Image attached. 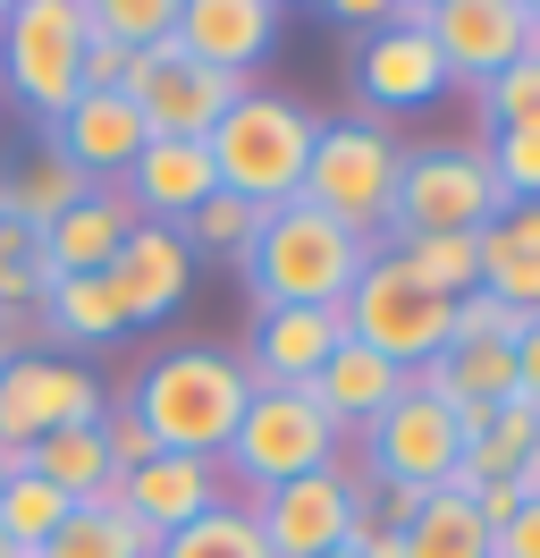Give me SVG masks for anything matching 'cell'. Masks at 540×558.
<instances>
[{
  "label": "cell",
  "instance_id": "obj_1",
  "mask_svg": "<svg viewBox=\"0 0 540 558\" xmlns=\"http://www.w3.org/2000/svg\"><path fill=\"white\" fill-rule=\"evenodd\" d=\"M380 245L364 229H346L330 211L296 204L262 211V229H254V254L236 263L245 288H254V314H279V305H346V288L364 279V263Z\"/></svg>",
  "mask_w": 540,
  "mask_h": 558
},
{
  "label": "cell",
  "instance_id": "obj_2",
  "mask_svg": "<svg viewBox=\"0 0 540 558\" xmlns=\"http://www.w3.org/2000/svg\"><path fill=\"white\" fill-rule=\"evenodd\" d=\"M312 136H321V119L296 102V94H270V85H245L229 102V119L202 136L211 153V178H220V195L254 211H279L304 195V161H312Z\"/></svg>",
  "mask_w": 540,
  "mask_h": 558
},
{
  "label": "cell",
  "instance_id": "obj_3",
  "mask_svg": "<svg viewBox=\"0 0 540 558\" xmlns=\"http://www.w3.org/2000/svg\"><path fill=\"white\" fill-rule=\"evenodd\" d=\"M245 398H254V381H245V364H236L229 348H169L144 381H135V415H144V432L161 440L169 457H211L220 465V449H229V432L245 423Z\"/></svg>",
  "mask_w": 540,
  "mask_h": 558
},
{
  "label": "cell",
  "instance_id": "obj_4",
  "mask_svg": "<svg viewBox=\"0 0 540 558\" xmlns=\"http://www.w3.org/2000/svg\"><path fill=\"white\" fill-rule=\"evenodd\" d=\"M397 170H405V153L380 119H330L312 136V161H304V204L380 245L389 238V204H397Z\"/></svg>",
  "mask_w": 540,
  "mask_h": 558
},
{
  "label": "cell",
  "instance_id": "obj_5",
  "mask_svg": "<svg viewBox=\"0 0 540 558\" xmlns=\"http://www.w3.org/2000/svg\"><path fill=\"white\" fill-rule=\"evenodd\" d=\"M499 178L481 153H456V144H422V153H405L397 170V204H389V245L397 238H481V229H499Z\"/></svg>",
  "mask_w": 540,
  "mask_h": 558
},
{
  "label": "cell",
  "instance_id": "obj_6",
  "mask_svg": "<svg viewBox=\"0 0 540 558\" xmlns=\"http://www.w3.org/2000/svg\"><path fill=\"white\" fill-rule=\"evenodd\" d=\"M338 314H346V339H355V348L389 355L397 373H422V364L447 348V314H456V305L431 296L397 254H371L364 279L346 288V305H338Z\"/></svg>",
  "mask_w": 540,
  "mask_h": 558
},
{
  "label": "cell",
  "instance_id": "obj_7",
  "mask_svg": "<svg viewBox=\"0 0 540 558\" xmlns=\"http://www.w3.org/2000/svg\"><path fill=\"white\" fill-rule=\"evenodd\" d=\"M338 432L304 389H254L245 398V423L229 432V465L245 490H279V483H304V474H321V465H338Z\"/></svg>",
  "mask_w": 540,
  "mask_h": 558
},
{
  "label": "cell",
  "instance_id": "obj_8",
  "mask_svg": "<svg viewBox=\"0 0 540 558\" xmlns=\"http://www.w3.org/2000/svg\"><path fill=\"white\" fill-rule=\"evenodd\" d=\"M76 60H85V0H17V9H0V76L42 128L85 94Z\"/></svg>",
  "mask_w": 540,
  "mask_h": 558
},
{
  "label": "cell",
  "instance_id": "obj_9",
  "mask_svg": "<svg viewBox=\"0 0 540 558\" xmlns=\"http://www.w3.org/2000/svg\"><path fill=\"white\" fill-rule=\"evenodd\" d=\"M101 415H110V398H101V381L76 355H9L0 364V449L26 457L34 440L101 423Z\"/></svg>",
  "mask_w": 540,
  "mask_h": 558
},
{
  "label": "cell",
  "instance_id": "obj_10",
  "mask_svg": "<svg viewBox=\"0 0 540 558\" xmlns=\"http://www.w3.org/2000/svg\"><path fill=\"white\" fill-rule=\"evenodd\" d=\"M355 517H364V483L338 474V465L279 490H254V533H262L270 558H338L355 542Z\"/></svg>",
  "mask_w": 540,
  "mask_h": 558
},
{
  "label": "cell",
  "instance_id": "obj_11",
  "mask_svg": "<svg viewBox=\"0 0 540 558\" xmlns=\"http://www.w3.org/2000/svg\"><path fill=\"white\" fill-rule=\"evenodd\" d=\"M245 85H254V76H220V69H202V60H186L177 43H161V51L135 60L127 102H135V119H144V136L202 144L220 119H229V102L245 94Z\"/></svg>",
  "mask_w": 540,
  "mask_h": 558
},
{
  "label": "cell",
  "instance_id": "obj_12",
  "mask_svg": "<svg viewBox=\"0 0 540 558\" xmlns=\"http://www.w3.org/2000/svg\"><path fill=\"white\" fill-rule=\"evenodd\" d=\"M364 457H371V483L439 490V483H456V465H465V432H456V415L422 381H405L397 407L364 432Z\"/></svg>",
  "mask_w": 540,
  "mask_h": 558
},
{
  "label": "cell",
  "instance_id": "obj_13",
  "mask_svg": "<svg viewBox=\"0 0 540 558\" xmlns=\"http://www.w3.org/2000/svg\"><path fill=\"white\" fill-rule=\"evenodd\" d=\"M422 17V35L431 51L447 60V76H472V85H490L499 69L524 60V35H532V9L524 0H431V9H414Z\"/></svg>",
  "mask_w": 540,
  "mask_h": 558
},
{
  "label": "cell",
  "instance_id": "obj_14",
  "mask_svg": "<svg viewBox=\"0 0 540 558\" xmlns=\"http://www.w3.org/2000/svg\"><path fill=\"white\" fill-rule=\"evenodd\" d=\"M94 508H119V517H135L152 542H169V533H186L195 517L220 508V465H211V457H169L161 449L152 465H135V474H110Z\"/></svg>",
  "mask_w": 540,
  "mask_h": 558
},
{
  "label": "cell",
  "instance_id": "obj_15",
  "mask_svg": "<svg viewBox=\"0 0 540 558\" xmlns=\"http://www.w3.org/2000/svg\"><path fill=\"white\" fill-rule=\"evenodd\" d=\"M346 348V314L338 305H279V314H254V339H245V381L254 389H312V373Z\"/></svg>",
  "mask_w": 540,
  "mask_h": 558
},
{
  "label": "cell",
  "instance_id": "obj_16",
  "mask_svg": "<svg viewBox=\"0 0 540 558\" xmlns=\"http://www.w3.org/2000/svg\"><path fill=\"white\" fill-rule=\"evenodd\" d=\"M110 296H119V314H127V330H144V322H169L177 305H186V288H195V254H186V238L177 229H152V220H135L127 245L110 254Z\"/></svg>",
  "mask_w": 540,
  "mask_h": 558
},
{
  "label": "cell",
  "instance_id": "obj_17",
  "mask_svg": "<svg viewBox=\"0 0 540 558\" xmlns=\"http://www.w3.org/2000/svg\"><path fill=\"white\" fill-rule=\"evenodd\" d=\"M177 51L220 76H254L279 51V9L270 0H177Z\"/></svg>",
  "mask_w": 540,
  "mask_h": 558
},
{
  "label": "cell",
  "instance_id": "obj_18",
  "mask_svg": "<svg viewBox=\"0 0 540 558\" xmlns=\"http://www.w3.org/2000/svg\"><path fill=\"white\" fill-rule=\"evenodd\" d=\"M355 85H364V102H371V110H422V102H439L456 76H447V60L431 51L422 17L405 9L397 26L364 35V51H355Z\"/></svg>",
  "mask_w": 540,
  "mask_h": 558
},
{
  "label": "cell",
  "instance_id": "obj_19",
  "mask_svg": "<svg viewBox=\"0 0 540 558\" xmlns=\"http://www.w3.org/2000/svg\"><path fill=\"white\" fill-rule=\"evenodd\" d=\"M202 195H220V178H211V153H202V144L152 136L127 161V204H135V220H152V229H186V220L202 211Z\"/></svg>",
  "mask_w": 540,
  "mask_h": 558
},
{
  "label": "cell",
  "instance_id": "obj_20",
  "mask_svg": "<svg viewBox=\"0 0 540 558\" xmlns=\"http://www.w3.org/2000/svg\"><path fill=\"white\" fill-rule=\"evenodd\" d=\"M144 144H152V136H144V119H135L127 94H76V102L51 119V153L76 161L94 186H101V178H127V161L144 153Z\"/></svg>",
  "mask_w": 540,
  "mask_h": 558
},
{
  "label": "cell",
  "instance_id": "obj_21",
  "mask_svg": "<svg viewBox=\"0 0 540 558\" xmlns=\"http://www.w3.org/2000/svg\"><path fill=\"white\" fill-rule=\"evenodd\" d=\"M127 229H135V204L127 195H110V186H94L76 211H60L51 229H42V279H94V271H110V254L127 245Z\"/></svg>",
  "mask_w": 540,
  "mask_h": 558
},
{
  "label": "cell",
  "instance_id": "obj_22",
  "mask_svg": "<svg viewBox=\"0 0 540 558\" xmlns=\"http://www.w3.org/2000/svg\"><path fill=\"white\" fill-rule=\"evenodd\" d=\"M405 381H414V373H397L389 355H371V348H355V339H346V348H338L330 364L312 373V389H304V398H312V407H321L338 432H371V423L397 407Z\"/></svg>",
  "mask_w": 540,
  "mask_h": 558
},
{
  "label": "cell",
  "instance_id": "obj_23",
  "mask_svg": "<svg viewBox=\"0 0 540 558\" xmlns=\"http://www.w3.org/2000/svg\"><path fill=\"white\" fill-rule=\"evenodd\" d=\"M85 195H94V178L42 144V153H34L17 178H0V220H17V229H34V238H42V229H51L60 211H76Z\"/></svg>",
  "mask_w": 540,
  "mask_h": 558
},
{
  "label": "cell",
  "instance_id": "obj_24",
  "mask_svg": "<svg viewBox=\"0 0 540 558\" xmlns=\"http://www.w3.org/2000/svg\"><path fill=\"white\" fill-rule=\"evenodd\" d=\"M42 330L60 339V348H101V339H119L127 314H119V296H110V279H42Z\"/></svg>",
  "mask_w": 540,
  "mask_h": 558
},
{
  "label": "cell",
  "instance_id": "obj_25",
  "mask_svg": "<svg viewBox=\"0 0 540 558\" xmlns=\"http://www.w3.org/2000/svg\"><path fill=\"white\" fill-rule=\"evenodd\" d=\"M26 474H42V483L60 490V499H76V508H94L101 483H110L101 423H76V432H51V440H34V449H26Z\"/></svg>",
  "mask_w": 540,
  "mask_h": 558
},
{
  "label": "cell",
  "instance_id": "obj_26",
  "mask_svg": "<svg viewBox=\"0 0 540 558\" xmlns=\"http://www.w3.org/2000/svg\"><path fill=\"white\" fill-rule=\"evenodd\" d=\"M405 558H490V524L472 517L465 490H431L422 517L405 524Z\"/></svg>",
  "mask_w": 540,
  "mask_h": 558
},
{
  "label": "cell",
  "instance_id": "obj_27",
  "mask_svg": "<svg viewBox=\"0 0 540 558\" xmlns=\"http://www.w3.org/2000/svg\"><path fill=\"white\" fill-rule=\"evenodd\" d=\"M34 558H152V533L119 508H68V524Z\"/></svg>",
  "mask_w": 540,
  "mask_h": 558
},
{
  "label": "cell",
  "instance_id": "obj_28",
  "mask_svg": "<svg viewBox=\"0 0 540 558\" xmlns=\"http://www.w3.org/2000/svg\"><path fill=\"white\" fill-rule=\"evenodd\" d=\"M380 254H397L405 271L422 279L431 296H472L481 288V238H397V245H380Z\"/></svg>",
  "mask_w": 540,
  "mask_h": 558
},
{
  "label": "cell",
  "instance_id": "obj_29",
  "mask_svg": "<svg viewBox=\"0 0 540 558\" xmlns=\"http://www.w3.org/2000/svg\"><path fill=\"white\" fill-rule=\"evenodd\" d=\"M152 558H270V550H262V533H254V508H245V499H220V508L195 517L186 533L152 542Z\"/></svg>",
  "mask_w": 540,
  "mask_h": 558
},
{
  "label": "cell",
  "instance_id": "obj_30",
  "mask_svg": "<svg viewBox=\"0 0 540 558\" xmlns=\"http://www.w3.org/2000/svg\"><path fill=\"white\" fill-rule=\"evenodd\" d=\"M68 508H76V499H60V490L42 483V474H26V465H17V474H9V483H0V533H9V542H17V550H42V542H51V533H60L68 524Z\"/></svg>",
  "mask_w": 540,
  "mask_h": 558
},
{
  "label": "cell",
  "instance_id": "obj_31",
  "mask_svg": "<svg viewBox=\"0 0 540 558\" xmlns=\"http://www.w3.org/2000/svg\"><path fill=\"white\" fill-rule=\"evenodd\" d=\"M254 229H262V211H254V204H236V195H202V211L177 229V238H186V254L245 263V254H254Z\"/></svg>",
  "mask_w": 540,
  "mask_h": 558
},
{
  "label": "cell",
  "instance_id": "obj_32",
  "mask_svg": "<svg viewBox=\"0 0 540 558\" xmlns=\"http://www.w3.org/2000/svg\"><path fill=\"white\" fill-rule=\"evenodd\" d=\"M85 26L127 51H161L177 35V0H85Z\"/></svg>",
  "mask_w": 540,
  "mask_h": 558
},
{
  "label": "cell",
  "instance_id": "obj_33",
  "mask_svg": "<svg viewBox=\"0 0 540 558\" xmlns=\"http://www.w3.org/2000/svg\"><path fill=\"white\" fill-rule=\"evenodd\" d=\"M481 110H490V128H532L540 119V26L524 35V60L481 85Z\"/></svg>",
  "mask_w": 540,
  "mask_h": 558
},
{
  "label": "cell",
  "instance_id": "obj_34",
  "mask_svg": "<svg viewBox=\"0 0 540 558\" xmlns=\"http://www.w3.org/2000/svg\"><path fill=\"white\" fill-rule=\"evenodd\" d=\"M481 161H490L506 204H540V119L532 128H499V144H490Z\"/></svg>",
  "mask_w": 540,
  "mask_h": 558
},
{
  "label": "cell",
  "instance_id": "obj_35",
  "mask_svg": "<svg viewBox=\"0 0 540 558\" xmlns=\"http://www.w3.org/2000/svg\"><path fill=\"white\" fill-rule=\"evenodd\" d=\"M481 288L532 322L540 314V254H481Z\"/></svg>",
  "mask_w": 540,
  "mask_h": 558
},
{
  "label": "cell",
  "instance_id": "obj_36",
  "mask_svg": "<svg viewBox=\"0 0 540 558\" xmlns=\"http://www.w3.org/2000/svg\"><path fill=\"white\" fill-rule=\"evenodd\" d=\"M101 457H110V474H135V465H152V457H161V440L144 432L135 407H119V415H101Z\"/></svg>",
  "mask_w": 540,
  "mask_h": 558
},
{
  "label": "cell",
  "instance_id": "obj_37",
  "mask_svg": "<svg viewBox=\"0 0 540 558\" xmlns=\"http://www.w3.org/2000/svg\"><path fill=\"white\" fill-rule=\"evenodd\" d=\"M481 254H540V204H506L499 229H481Z\"/></svg>",
  "mask_w": 540,
  "mask_h": 558
},
{
  "label": "cell",
  "instance_id": "obj_38",
  "mask_svg": "<svg viewBox=\"0 0 540 558\" xmlns=\"http://www.w3.org/2000/svg\"><path fill=\"white\" fill-rule=\"evenodd\" d=\"M0 314H42V263H0Z\"/></svg>",
  "mask_w": 540,
  "mask_h": 558
},
{
  "label": "cell",
  "instance_id": "obj_39",
  "mask_svg": "<svg viewBox=\"0 0 540 558\" xmlns=\"http://www.w3.org/2000/svg\"><path fill=\"white\" fill-rule=\"evenodd\" d=\"M490 558H540V499H532V508H515V524L490 533Z\"/></svg>",
  "mask_w": 540,
  "mask_h": 558
},
{
  "label": "cell",
  "instance_id": "obj_40",
  "mask_svg": "<svg viewBox=\"0 0 540 558\" xmlns=\"http://www.w3.org/2000/svg\"><path fill=\"white\" fill-rule=\"evenodd\" d=\"M515 398L540 407V314L524 322V339H515Z\"/></svg>",
  "mask_w": 540,
  "mask_h": 558
},
{
  "label": "cell",
  "instance_id": "obj_41",
  "mask_svg": "<svg viewBox=\"0 0 540 558\" xmlns=\"http://www.w3.org/2000/svg\"><path fill=\"white\" fill-rule=\"evenodd\" d=\"M330 17H338V26H364V35H380V26H397L405 9H397V0H338Z\"/></svg>",
  "mask_w": 540,
  "mask_h": 558
},
{
  "label": "cell",
  "instance_id": "obj_42",
  "mask_svg": "<svg viewBox=\"0 0 540 558\" xmlns=\"http://www.w3.org/2000/svg\"><path fill=\"white\" fill-rule=\"evenodd\" d=\"M355 558H405V533H389V524H371V517H355V542H346Z\"/></svg>",
  "mask_w": 540,
  "mask_h": 558
},
{
  "label": "cell",
  "instance_id": "obj_43",
  "mask_svg": "<svg viewBox=\"0 0 540 558\" xmlns=\"http://www.w3.org/2000/svg\"><path fill=\"white\" fill-rule=\"evenodd\" d=\"M17 465H26V457H17V449H0V483H9V474H17Z\"/></svg>",
  "mask_w": 540,
  "mask_h": 558
},
{
  "label": "cell",
  "instance_id": "obj_44",
  "mask_svg": "<svg viewBox=\"0 0 540 558\" xmlns=\"http://www.w3.org/2000/svg\"><path fill=\"white\" fill-rule=\"evenodd\" d=\"M0 558H26V550H17V542H9V533H0Z\"/></svg>",
  "mask_w": 540,
  "mask_h": 558
},
{
  "label": "cell",
  "instance_id": "obj_45",
  "mask_svg": "<svg viewBox=\"0 0 540 558\" xmlns=\"http://www.w3.org/2000/svg\"><path fill=\"white\" fill-rule=\"evenodd\" d=\"M524 9H532V26H540V0H524Z\"/></svg>",
  "mask_w": 540,
  "mask_h": 558
},
{
  "label": "cell",
  "instance_id": "obj_46",
  "mask_svg": "<svg viewBox=\"0 0 540 558\" xmlns=\"http://www.w3.org/2000/svg\"><path fill=\"white\" fill-rule=\"evenodd\" d=\"M338 558H355V550H338Z\"/></svg>",
  "mask_w": 540,
  "mask_h": 558
}]
</instances>
